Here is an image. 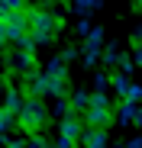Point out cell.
<instances>
[{"label": "cell", "instance_id": "obj_1", "mask_svg": "<svg viewBox=\"0 0 142 148\" xmlns=\"http://www.w3.org/2000/svg\"><path fill=\"white\" fill-rule=\"evenodd\" d=\"M55 26H58V19H55L52 13H45V10H32V29H29V36H32L36 42H49L52 32H55Z\"/></svg>", "mask_w": 142, "mask_h": 148}, {"label": "cell", "instance_id": "obj_2", "mask_svg": "<svg viewBox=\"0 0 142 148\" xmlns=\"http://www.w3.org/2000/svg\"><path fill=\"white\" fill-rule=\"evenodd\" d=\"M42 122H45V106H42L39 100H26V103H23V110H19V126L32 132V129L42 126Z\"/></svg>", "mask_w": 142, "mask_h": 148}, {"label": "cell", "instance_id": "obj_3", "mask_svg": "<svg viewBox=\"0 0 142 148\" xmlns=\"http://www.w3.org/2000/svg\"><path fill=\"white\" fill-rule=\"evenodd\" d=\"M81 135H84V129H81V116H65V122H61V148H71L74 142H81Z\"/></svg>", "mask_w": 142, "mask_h": 148}, {"label": "cell", "instance_id": "obj_4", "mask_svg": "<svg viewBox=\"0 0 142 148\" xmlns=\"http://www.w3.org/2000/svg\"><path fill=\"white\" fill-rule=\"evenodd\" d=\"M81 145L84 148H107V132L97 129V126H87L84 135H81Z\"/></svg>", "mask_w": 142, "mask_h": 148}, {"label": "cell", "instance_id": "obj_5", "mask_svg": "<svg viewBox=\"0 0 142 148\" xmlns=\"http://www.w3.org/2000/svg\"><path fill=\"white\" fill-rule=\"evenodd\" d=\"M120 122L123 126H129V122H136V126H142V110L132 103V100H126L123 106H120Z\"/></svg>", "mask_w": 142, "mask_h": 148}, {"label": "cell", "instance_id": "obj_6", "mask_svg": "<svg viewBox=\"0 0 142 148\" xmlns=\"http://www.w3.org/2000/svg\"><path fill=\"white\" fill-rule=\"evenodd\" d=\"M74 3H78L81 10H94V7H100V0H74Z\"/></svg>", "mask_w": 142, "mask_h": 148}, {"label": "cell", "instance_id": "obj_7", "mask_svg": "<svg viewBox=\"0 0 142 148\" xmlns=\"http://www.w3.org/2000/svg\"><path fill=\"white\" fill-rule=\"evenodd\" d=\"M7 126H10V113H7V110H3V106H0V132H3V129H7Z\"/></svg>", "mask_w": 142, "mask_h": 148}, {"label": "cell", "instance_id": "obj_8", "mask_svg": "<svg viewBox=\"0 0 142 148\" xmlns=\"http://www.w3.org/2000/svg\"><path fill=\"white\" fill-rule=\"evenodd\" d=\"M136 7H142V0H136Z\"/></svg>", "mask_w": 142, "mask_h": 148}]
</instances>
